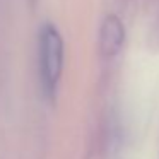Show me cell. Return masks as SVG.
<instances>
[{"label": "cell", "instance_id": "obj_1", "mask_svg": "<svg viewBox=\"0 0 159 159\" xmlns=\"http://www.w3.org/2000/svg\"><path fill=\"white\" fill-rule=\"evenodd\" d=\"M39 63L46 93H55L63 67V39L52 24H45L39 34Z\"/></svg>", "mask_w": 159, "mask_h": 159}, {"label": "cell", "instance_id": "obj_2", "mask_svg": "<svg viewBox=\"0 0 159 159\" xmlns=\"http://www.w3.org/2000/svg\"><path fill=\"white\" fill-rule=\"evenodd\" d=\"M125 41V28L120 17L108 16L104 17L99 29V50L104 57H115L120 53Z\"/></svg>", "mask_w": 159, "mask_h": 159}]
</instances>
